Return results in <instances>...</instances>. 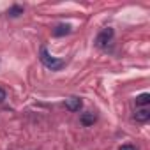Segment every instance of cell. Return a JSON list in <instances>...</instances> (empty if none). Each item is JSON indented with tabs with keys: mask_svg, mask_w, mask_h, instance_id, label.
I'll return each mask as SVG.
<instances>
[{
	"mask_svg": "<svg viewBox=\"0 0 150 150\" xmlns=\"http://www.w3.org/2000/svg\"><path fill=\"white\" fill-rule=\"evenodd\" d=\"M120 150H136V148H134L132 145H122V146H120Z\"/></svg>",
	"mask_w": 150,
	"mask_h": 150,
	"instance_id": "obj_10",
	"label": "cell"
},
{
	"mask_svg": "<svg viewBox=\"0 0 150 150\" xmlns=\"http://www.w3.org/2000/svg\"><path fill=\"white\" fill-rule=\"evenodd\" d=\"M113 35H115L113 28H104V30L99 32V35L96 37V46H97V48H106V46L113 41Z\"/></svg>",
	"mask_w": 150,
	"mask_h": 150,
	"instance_id": "obj_2",
	"label": "cell"
},
{
	"mask_svg": "<svg viewBox=\"0 0 150 150\" xmlns=\"http://www.w3.org/2000/svg\"><path fill=\"white\" fill-rule=\"evenodd\" d=\"M4 101H6V90L0 88V103H4Z\"/></svg>",
	"mask_w": 150,
	"mask_h": 150,
	"instance_id": "obj_9",
	"label": "cell"
},
{
	"mask_svg": "<svg viewBox=\"0 0 150 150\" xmlns=\"http://www.w3.org/2000/svg\"><path fill=\"white\" fill-rule=\"evenodd\" d=\"M97 120V115L96 113H92V111H88V113H83L81 115V118H80V122L85 125V127H88V125H94V122Z\"/></svg>",
	"mask_w": 150,
	"mask_h": 150,
	"instance_id": "obj_4",
	"label": "cell"
},
{
	"mask_svg": "<svg viewBox=\"0 0 150 150\" xmlns=\"http://www.w3.org/2000/svg\"><path fill=\"white\" fill-rule=\"evenodd\" d=\"M148 103H150V94H141V96L136 97V104L138 106H146Z\"/></svg>",
	"mask_w": 150,
	"mask_h": 150,
	"instance_id": "obj_7",
	"label": "cell"
},
{
	"mask_svg": "<svg viewBox=\"0 0 150 150\" xmlns=\"http://www.w3.org/2000/svg\"><path fill=\"white\" fill-rule=\"evenodd\" d=\"M39 58H41V62L44 64V67H48L50 71H60V69L65 65V60H60V58L51 57L44 46H42L41 51H39Z\"/></svg>",
	"mask_w": 150,
	"mask_h": 150,
	"instance_id": "obj_1",
	"label": "cell"
},
{
	"mask_svg": "<svg viewBox=\"0 0 150 150\" xmlns=\"http://www.w3.org/2000/svg\"><path fill=\"white\" fill-rule=\"evenodd\" d=\"M134 118H136L138 122H146V120L150 118V110H148V108H141V110H138V111L134 113Z\"/></svg>",
	"mask_w": 150,
	"mask_h": 150,
	"instance_id": "obj_5",
	"label": "cell"
},
{
	"mask_svg": "<svg viewBox=\"0 0 150 150\" xmlns=\"http://www.w3.org/2000/svg\"><path fill=\"white\" fill-rule=\"evenodd\" d=\"M69 32H71V25H67V23H60V25H57V28L53 30V35L60 37V35H65V34H69Z\"/></svg>",
	"mask_w": 150,
	"mask_h": 150,
	"instance_id": "obj_6",
	"label": "cell"
},
{
	"mask_svg": "<svg viewBox=\"0 0 150 150\" xmlns=\"http://www.w3.org/2000/svg\"><path fill=\"white\" fill-rule=\"evenodd\" d=\"M7 14L13 16V18H16V16H20V14H23V7H21V6H13V7L7 11Z\"/></svg>",
	"mask_w": 150,
	"mask_h": 150,
	"instance_id": "obj_8",
	"label": "cell"
},
{
	"mask_svg": "<svg viewBox=\"0 0 150 150\" xmlns=\"http://www.w3.org/2000/svg\"><path fill=\"white\" fill-rule=\"evenodd\" d=\"M81 104L83 103H81L80 97H69V99H65V108L71 110V111H80Z\"/></svg>",
	"mask_w": 150,
	"mask_h": 150,
	"instance_id": "obj_3",
	"label": "cell"
}]
</instances>
